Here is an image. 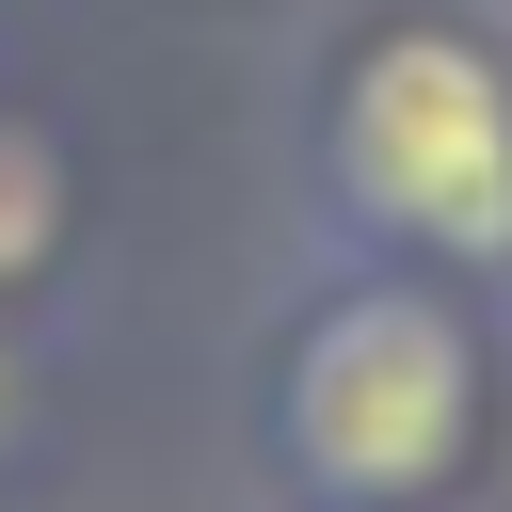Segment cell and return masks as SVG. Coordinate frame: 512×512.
<instances>
[{
    "label": "cell",
    "instance_id": "1",
    "mask_svg": "<svg viewBox=\"0 0 512 512\" xmlns=\"http://www.w3.org/2000/svg\"><path fill=\"white\" fill-rule=\"evenodd\" d=\"M480 416L496 352L464 320V272L416 256H320L256 352V448L304 512H432L480 464Z\"/></svg>",
    "mask_w": 512,
    "mask_h": 512
},
{
    "label": "cell",
    "instance_id": "2",
    "mask_svg": "<svg viewBox=\"0 0 512 512\" xmlns=\"http://www.w3.org/2000/svg\"><path fill=\"white\" fill-rule=\"evenodd\" d=\"M304 176L336 256L512 272V48L464 0H384L304 96Z\"/></svg>",
    "mask_w": 512,
    "mask_h": 512
},
{
    "label": "cell",
    "instance_id": "3",
    "mask_svg": "<svg viewBox=\"0 0 512 512\" xmlns=\"http://www.w3.org/2000/svg\"><path fill=\"white\" fill-rule=\"evenodd\" d=\"M64 256H80V144L32 96H0V304H48Z\"/></svg>",
    "mask_w": 512,
    "mask_h": 512
},
{
    "label": "cell",
    "instance_id": "4",
    "mask_svg": "<svg viewBox=\"0 0 512 512\" xmlns=\"http://www.w3.org/2000/svg\"><path fill=\"white\" fill-rule=\"evenodd\" d=\"M48 448V336H32V304H0V480Z\"/></svg>",
    "mask_w": 512,
    "mask_h": 512
}]
</instances>
